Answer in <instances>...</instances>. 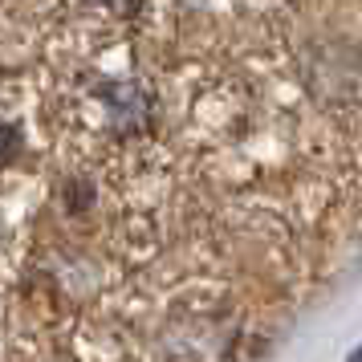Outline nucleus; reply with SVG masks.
Here are the masks:
<instances>
[{
  "mask_svg": "<svg viewBox=\"0 0 362 362\" xmlns=\"http://www.w3.org/2000/svg\"><path fill=\"white\" fill-rule=\"evenodd\" d=\"M94 110L115 134H139L151 127V94L139 82H106L94 90Z\"/></svg>",
  "mask_w": 362,
  "mask_h": 362,
  "instance_id": "nucleus-1",
  "label": "nucleus"
},
{
  "mask_svg": "<svg viewBox=\"0 0 362 362\" xmlns=\"http://www.w3.org/2000/svg\"><path fill=\"white\" fill-rule=\"evenodd\" d=\"M17 151H21V134L13 131L8 122H0V171L17 159Z\"/></svg>",
  "mask_w": 362,
  "mask_h": 362,
  "instance_id": "nucleus-2",
  "label": "nucleus"
}]
</instances>
